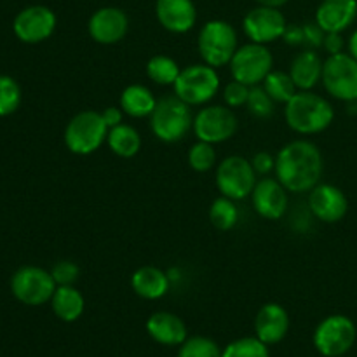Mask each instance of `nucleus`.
Wrapping results in <instances>:
<instances>
[{"label":"nucleus","mask_w":357,"mask_h":357,"mask_svg":"<svg viewBox=\"0 0 357 357\" xmlns=\"http://www.w3.org/2000/svg\"><path fill=\"white\" fill-rule=\"evenodd\" d=\"M51 274L58 286H73L80 275V267L75 261L59 260L58 264L51 268Z\"/></svg>","instance_id":"c9c22d12"},{"label":"nucleus","mask_w":357,"mask_h":357,"mask_svg":"<svg viewBox=\"0 0 357 357\" xmlns=\"http://www.w3.org/2000/svg\"><path fill=\"white\" fill-rule=\"evenodd\" d=\"M56 23L54 10L45 6H30L14 17L13 30L24 44H40L54 33Z\"/></svg>","instance_id":"4468645a"},{"label":"nucleus","mask_w":357,"mask_h":357,"mask_svg":"<svg viewBox=\"0 0 357 357\" xmlns=\"http://www.w3.org/2000/svg\"><path fill=\"white\" fill-rule=\"evenodd\" d=\"M357 20V0H323L316 9V21L326 33H344Z\"/></svg>","instance_id":"6ab92c4d"},{"label":"nucleus","mask_w":357,"mask_h":357,"mask_svg":"<svg viewBox=\"0 0 357 357\" xmlns=\"http://www.w3.org/2000/svg\"><path fill=\"white\" fill-rule=\"evenodd\" d=\"M251 204L264 220H281L289 206L288 190L278 178H261L251 192Z\"/></svg>","instance_id":"f3484780"},{"label":"nucleus","mask_w":357,"mask_h":357,"mask_svg":"<svg viewBox=\"0 0 357 357\" xmlns=\"http://www.w3.org/2000/svg\"><path fill=\"white\" fill-rule=\"evenodd\" d=\"M197 49L206 65L213 66V68L227 66L239 49L236 28L229 21H208L199 30Z\"/></svg>","instance_id":"20e7f679"},{"label":"nucleus","mask_w":357,"mask_h":357,"mask_svg":"<svg viewBox=\"0 0 357 357\" xmlns=\"http://www.w3.org/2000/svg\"><path fill=\"white\" fill-rule=\"evenodd\" d=\"M150 129L159 142L169 145L181 142L194 129L192 107L176 94L160 98L157 100L155 110L150 115Z\"/></svg>","instance_id":"7ed1b4c3"},{"label":"nucleus","mask_w":357,"mask_h":357,"mask_svg":"<svg viewBox=\"0 0 357 357\" xmlns=\"http://www.w3.org/2000/svg\"><path fill=\"white\" fill-rule=\"evenodd\" d=\"M52 312L65 323H75L86 309V300L75 286H58L51 298Z\"/></svg>","instance_id":"393cba45"},{"label":"nucleus","mask_w":357,"mask_h":357,"mask_svg":"<svg viewBox=\"0 0 357 357\" xmlns=\"http://www.w3.org/2000/svg\"><path fill=\"white\" fill-rule=\"evenodd\" d=\"M257 176L251 160L243 155H230L216 166L215 183L222 195L232 201H243L253 192L258 181Z\"/></svg>","instance_id":"1a4fd4ad"},{"label":"nucleus","mask_w":357,"mask_h":357,"mask_svg":"<svg viewBox=\"0 0 357 357\" xmlns=\"http://www.w3.org/2000/svg\"><path fill=\"white\" fill-rule=\"evenodd\" d=\"M239 129V121L232 108L227 105H209L194 115V135L206 143L229 142Z\"/></svg>","instance_id":"f8f14e48"},{"label":"nucleus","mask_w":357,"mask_h":357,"mask_svg":"<svg viewBox=\"0 0 357 357\" xmlns=\"http://www.w3.org/2000/svg\"><path fill=\"white\" fill-rule=\"evenodd\" d=\"M258 6H267V7H275V9H281L282 6L289 2V0H257Z\"/></svg>","instance_id":"37998d69"},{"label":"nucleus","mask_w":357,"mask_h":357,"mask_svg":"<svg viewBox=\"0 0 357 357\" xmlns=\"http://www.w3.org/2000/svg\"><path fill=\"white\" fill-rule=\"evenodd\" d=\"M188 166L195 171V173H208L216 166V150L215 145L206 143L197 139V143L188 149Z\"/></svg>","instance_id":"7c9ffc66"},{"label":"nucleus","mask_w":357,"mask_h":357,"mask_svg":"<svg viewBox=\"0 0 357 357\" xmlns=\"http://www.w3.org/2000/svg\"><path fill=\"white\" fill-rule=\"evenodd\" d=\"M229 68L232 79L250 87L260 86L274 70V56L265 44L250 42L237 49L234 58L230 59Z\"/></svg>","instance_id":"6e6552de"},{"label":"nucleus","mask_w":357,"mask_h":357,"mask_svg":"<svg viewBox=\"0 0 357 357\" xmlns=\"http://www.w3.org/2000/svg\"><path fill=\"white\" fill-rule=\"evenodd\" d=\"M107 145L117 157L131 159L142 150V136H139L138 129L122 122V124L108 129Z\"/></svg>","instance_id":"a878e982"},{"label":"nucleus","mask_w":357,"mask_h":357,"mask_svg":"<svg viewBox=\"0 0 357 357\" xmlns=\"http://www.w3.org/2000/svg\"><path fill=\"white\" fill-rule=\"evenodd\" d=\"M275 178L291 194H305L317 183L324 171L323 153L309 139H293L275 157Z\"/></svg>","instance_id":"f257e3e1"},{"label":"nucleus","mask_w":357,"mask_h":357,"mask_svg":"<svg viewBox=\"0 0 357 357\" xmlns=\"http://www.w3.org/2000/svg\"><path fill=\"white\" fill-rule=\"evenodd\" d=\"M248 112L257 119H271L275 110V101L264 89V86H253L246 103Z\"/></svg>","instance_id":"72a5a7b5"},{"label":"nucleus","mask_w":357,"mask_h":357,"mask_svg":"<svg viewBox=\"0 0 357 357\" xmlns=\"http://www.w3.org/2000/svg\"><path fill=\"white\" fill-rule=\"evenodd\" d=\"M223 351L215 340L208 337H190L180 345L178 357H222Z\"/></svg>","instance_id":"2f4dec72"},{"label":"nucleus","mask_w":357,"mask_h":357,"mask_svg":"<svg viewBox=\"0 0 357 357\" xmlns=\"http://www.w3.org/2000/svg\"><path fill=\"white\" fill-rule=\"evenodd\" d=\"M310 213L323 223H338L349 211V199L344 190L331 183H317L309 192Z\"/></svg>","instance_id":"dca6fc26"},{"label":"nucleus","mask_w":357,"mask_h":357,"mask_svg":"<svg viewBox=\"0 0 357 357\" xmlns=\"http://www.w3.org/2000/svg\"><path fill=\"white\" fill-rule=\"evenodd\" d=\"M282 40H284V44L291 45V47H303V45H305V33H303V24L288 23L284 33H282Z\"/></svg>","instance_id":"58836bf2"},{"label":"nucleus","mask_w":357,"mask_h":357,"mask_svg":"<svg viewBox=\"0 0 357 357\" xmlns=\"http://www.w3.org/2000/svg\"><path fill=\"white\" fill-rule=\"evenodd\" d=\"M345 45H347V42H345V38L342 37V33H326V37H324V42H323V49L330 56L344 52Z\"/></svg>","instance_id":"ea45409f"},{"label":"nucleus","mask_w":357,"mask_h":357,"mask_svg":"<svg viewBox=\"0 0 357 357\" xmlns=\"http://www.w3.org/2000/svg\"><path fill=\"white\" fill-rule=\"evenodd\" d=\"M220 86L222 82L216 68L197 63L181 68L173 89L174 94L190 107H204L218 94Z\"/></svg>","instance_id":"423d86ee"},{"label":"nucleus","mask_w":357,"mask_h":357,"mask_svg":"<svg viewBox=\"0 0 357 357\" xmlns=\"http://www.w3.org/2000/svg\"><path fill=\"white\" fill-rule=\"evenodd\" d=\"M251 166L258 176H267L275 169V157H272V153L268 152H258L251 159Z\"/></svg>","instance_id":"4c0bfd02"},{"label":"nucleus","mask_w":357,"mask_h":357,"mask_svg":"<svg viewBox=\"0 0 357 357\" xmlns=\"http://www.w3.org/2000/svg\"><path fill=\"white\" fill-rule=\"evenodd\" d=\"M261 86H264V89L267 91V94L275 103L281 105L288 103L298 93L289 72H282V70H272L267 75V79L261 82Z\"/></svg>","instance_id":"c85d7f7f"},{"label":"nucleus","mask_w":357,"mask_h":357,"mask_svg":"<svg viewBox=\"0 0 357 357\" xmlns=\"http://www.w3.org/2000/svg\"><path fill=\"white\" fill-rule=\"evenodd\" d=\"M250 86L232 79L229 84H225V87H223V101H225L227 107L232 108V110L234 108L246 107L248 98H250Z\"/></svg>","instance_id":"f704fd0d"},{"label":"nucleus","mask_w":357,"mask_h":357,"mask_svg":"<svg viewBox=\"0 0 357 357\" xmlns=\"http://www.w3.org/2000/svg\"><path fill=\"white\" fill-rule=\"evenodd\" d=\"M129 31V17L121 7H100L87 21V33L96 44L114 45L124 40Z\"/></svg>","instance_id":"2eb2a0df"},{"label":"nucleus","mask_w":357,"mask_h":357,"mask_svg":"<svg viewBox=\"0 0 357 357\" xmlns=\"http://www.w3.org/2000/svg\"><path fill=\"white\" fill-rule=\"evenodd\" d=\"M288 21L281 9L267 6H258L251 9L243 20V30L251 42L257 44H271L282 38Z\"/></svg>","instance_id":"ddd939ff"},{"label":"nucleus","mask_w":357,"mask_h":357,"mask_svg":"<svg viewBox=\"0 0 357 357\" xmlns=\"http://www.w3.org/2000/svg\"><path fill=\"white\" fill-rule=\"evenodd\" d=\"M21 105V87L13 77L0 75V117L14 114Z\"/></svg>","instance_id":"473e14b6"},{"label":"nucleus","mask_w":357,"mask_h":357,"mask_svg":"<svg viewBox=\"0 0 357 357\" xmlns=\"http://www.w3.org/2000/svg\"><path fill=\"white\" fill-rule=\"evenodd\" d=\"M108 136V126L101 112L84 110L70 119L65 128V145L75 155H91Z\"/></svg>","instance_id":"39448f33"},{"label":"nucleus","mask_w":357,"mask_h":357,"mask_svg":"<svg viewBox=\"0 0 357 357\" xmlns=\"http://www.w3.org/2000/svg\"><path fill=\"white\" fill-rule=\"evenodd\" d=\"M155 16L164 30L183 35L197 23V7L194 0H157Z\"/></svg>","instance_id":"a211bd4d"},{"label":"nucleus","mask_w":357,"mask_h":357,"mask_svg":"<svg viewBox=\"0 0 357 357\" xmlns=\"http://www.w3.org/2000/svg\"><path fill=\"white\" fill-rule=\"evenodd\" d=\"M347 49H349V54L357 61V30L352 31V35L349 37L347 40Z\"/></svg>","instance_id":"79ce46f5"},{"label":"nucleus","mask_w":357,"mask_h":357,"mask_svg":"<svg viewBox=\"0 0 357 357\" xmlns=\"http://www.w3.org/2000/svg\"><path fill=\"white\" fill-rule=\"evenodd\" d=\"M171 279L160 268L145 265L131 275V288L139 298L143 300H159L169 291Z\"/></svg>","instance_id":"5701e85b"},{"label":"nucleus","mask_w":357,"mask_h":357,"mask_svg":"<svg viewBox=\"0 0 357 357\" xmlns=\"http://www.w3.org/2000/svg\"><path fill=\"white\" fill-rule=\"evenodd\" d=\"M357 330L351 317L344 314L328 316L314 331V347L324 357H342L356 344Z\"/></svg>","instance_id":"0eeeda50"},{"label":"nucleus","mask_w":357,"mask_h":357,"mask_svg":"<svg viewBox=\"0 0 357 357\" xmlns=\"http://www.w3.org/2000/svg\"><path fill=\"white\" fill-rule=\"evenodd\" d=\"M324 91L338 101H357V61L349 52L331 54L324 61L323 77Z\"/></svg>","instance_id":"9d476101"},{"label":"nucleus","mask_w":357,"mask_h":357,"mask_svg":"<svg viewBox=\"0 0 357 357\" xmlns=\"http://www.w3.org/2000/svg\"><path fill=\"white\" fill-rule=\"evenodd\" d=\"M101 115H103V121L107 122L108 129H112L115 126L122 124V119H124L126 114L122 112L121 107H108L101 112Z\"/></svg>","instance_id":"a19ab883"},{"label":"nucleus","mask_w":357,"mask_h":357,"mask_svg":"<svg viewBox=\"0 0 357 357\" xmlns=\"http://www.w3.org/2000/svg\"><path fill=\"white\" fill-rule=\"evenodd\" d=\"M237 201L225 197V195H220L218 199H215L209 208V222L220 232H229L239 222V209L236 206Z\"/></svg>","instance_id":"cd10ccee"},{"label":"nucleus","mask_w":357,"mask_h":357,"mask_svg":"<svg viewBox=\"0 0 357 357\" xmlns=\"http://www.w3.org/2000/svg\"><path fill=\"white\" fill-rule=\"evenodd\" d=\"M303 33H305V49H319L323 47L324 37H326V31L316 23V21H309V23L303 24Z\"/></svg>","instance_id":"e433bc0d"},{"label":"nucleus","mask_w":357,"mask_h":357,"mask_svg":"<svg viewBox=\"0 0 357 357\" xmlns=\"http://www.w3.org/2000/svg\"><path fill=\"white\" fill-rule=\"evenodd\" d=\"M324 61L316 49H303L293 58L289 65V75L298 91H312L323 77Z\"/></svg>","instance_id":"4be33fe9"},{"label":"nucleus","mask_w":357,"mask_h":357,"mask_svg":"<svg viewBox=\"0 0 357 357\" xmlns=\"http://www.w3.org/2000/svg\"><path fill=\"white\" fill-rule=\"evenodd\" d=\"M289 314L279 303H265L255 319V331L264 344L275 345L286 338L289 331Z\"/></svg>","instance_id":"aec40b11"},{"label":"nucleus","mask_w":357,"mask_h":357,"mask_svg":"<svg viewBox=\"0 0 357 357\" xmlns=\"http://www.w3.org/2000/svg\"><path fill=\"white\" fill-rule=\"evenodd\" d=\"M222 357H271L268 345L258 337H244L234 340L223 349Z\"/></svg>","instance_id":"c756f323"},{"label":"nucleus","mask_w":357,"mask_h":357,"mask_svg":"<svg viewBox=\"0 0 357 357\" xmlns=\"http://www.w3.org/2000/svg\"><path fill=\"white\" fill-rule=\"evenodd\" d=\"M157 100L152 91L142 84H131L121 93L119 107L126 115L132 119H145L155 110Z\"/></svg>","instance_id":"b1692460"},{"label":"nucleus","mask_w":357,"mask_h":357,"mask_svg":"<svg viewBox=\"0 0 357 357\" xmlns=\"http://www.w3.org/2000/svg\"><path fill=\"white\" fill-rule=\"evenodd\" d=\"M146 77L157 86H174L181 68L173 58L166 54H157L146 61L145 66Z\"/></svg>","instance_id":"bb28decb"},{"label":"nucleus","mask_w":357,"mask_h":357,"mask_svg":"<svg viewBox=\"0 0 357 357\" xmlns=\"http://www.w3.org/2000/svg\"><path fill=\"white\" fill-rule=\"evenodd\" d=\"M56 288L58 284L52 279L51 272L40 267H33V265L17 268L10 279V291H13L14 298L30 307H38L51 302Z\"/></svg>","instance_id":"9b49d317"},{"label":"nucleus","mask_w":357,"mask_h":357,"mask_svg":"<svg viewBox=\"0 0 357 357\" xmlns=\"http://www.w3.org/2000/svg\"><path fill=\"white\" fill-rule=\"evenodd\" d=\"M333 105L314 91H298L284 105V121L296 135H319L333 124Z\"/></svg>","instance_id":"f03ea898"},{"label":"nucleus","mask_w":357,"mask_h":357,"mask_svg":"<svg viewBox=\"0 0 357 357\" xmlns=\"http://www.w3.org/2000/svg\"><path fill=\"white\" fill-rule=\"evenodd\" d=\"M146 333L150 335L153 342L167 347H176L187 340V326L183 319L173 312H160L152 314L146 319Z\"/></svg>","instance_id":"412c9836"}]
</instances>
